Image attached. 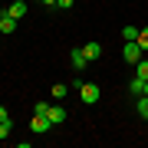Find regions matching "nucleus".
Masks as SVG:
<instances>
[{"label": "nucleus", "mask_w": 148, "mask_h": 148, "mask_svg": "<svg viewBox=\"0 0 148 148\" xmlns=\"http://www.w3.org/2000/svg\"><path fill=\"white\" fill-rule=\"evenodd\" d=\"M86 63H89V59H86V53H82V46L69 53V66H73L76 73H79V69H86Z\"/></svg>", "instance_id": "nucleus-4"}, {"label": "nucleus", "mask_w": 148, "mask_h": 148, "mask_svg": "<svg viewBox=\"0 0 148 148\" xmlns=\"http://www.w3.org/2000/svg\"><path fill=\"white\" fill-rule=\"evenodd\" d=\"M3 10H7V13H10V16H13V20H23V16H27V3H23V0H13V3H10V7H3Z\"/></svg>", "instance_id": "nucleus-5"}, {"label": "nucleus", "mask_w": 148, "mask_h": 148, "mask_svg": "<svg viewBox=\"0 0 148 148\" xmlns=\"http://www.w3.org/2000/svg\"><path fill=\"white\" fill-rule=\"evenodd\" d=\"M138 27H122V40H138Z\"/></svg>", "instance_id": "nucleus-13"}, {"label": "nucleus", "mask_w": 148, "mask_h": 148, "mask_svg": "<svg viewBox=\"0 0 148 148\" xmlns=\"http://www.w3.org/2000/svg\"><path fill=\"white\" fill-rule=\"evenodd\" d=\"M10 132H13V119H3L0 122V138H10Z\"/></svg>", "instance_id": "nucleus-12"}, {"label": "nucleus", "mask_w": 148, "mask_h": 148, "mask_svg": "<svg viewBox=\"0 0 148 148\" xmlns=\"http://www.w3.org/2000/svg\"><path fill=\"white\" fill-rule=\"evenodd\" d=\"M3 119H10V112H7V106H0V122Z\"/></svg>", "instance_id": "nucleus-18"}, {"label": "nucleus", "mask_w": 148, "mask_h": 148, "mask_svg": "<svg viewBox=\"0 0 148 148\" xmlns=\"http://www.w3.org/2000/svg\"><path fill=\"white\" fill-rule=\"evenodd\" d=\"M40 3H43V7H56V0H40Z\"/></svg>", "instance_id": "nucleus-19"}, {"label": "nucleus", "mask_w": 148, "mask_h": 148, "mask_svg": "<svg viewBox=\"0 0 148 148\" xmlns=\"http://www.w3.org/2000/svg\"><path fill=\"white\" fill-rule=\"evenodd\" d=\"M135 76L148 82V59H138V63H135Z\"/></svg>", "instance_id": "nucleus-11"}, {"label": "nucleus", "mask_w": 148, "mask_h": 148, "mask_svg": "<svg viewBox=\"0 0 148 148\" xmlns=\"http://www.w3.org/2000/svg\"><path fill=\"white\" fill-rule=\"evenodd\" d=\"M0 33H16V20L7 10H0Z\"/></svg>", "instance_id": "nucleus-6"}, {"label": "nucleus", "mask_w": 148, "mask_h": 148, "mask_svg": "<svg viewBox=\"0 0 148 148\" xmlns=\"http://www.w3.org/2000/svg\"><path fill=\"white\" fill-rule=\"evenodd\" d=\"M46 115H49V119H53V125H63V122H66V115H69V112H66L63 106H49V112H46Z\"/></svg>", "instance_id": "nucleus-7"}, {"label": "nucleus", "mask_w": 148, "mask_h": 148, "mask_svg": "<svg viewBox=\"0 0 148 148\" xmlns=\"http://www.w3.org/2000/svg\"><path fill=\"white\" fill-rule=\"evenodd\" d=\"M135 109H138V115L148 122V95H135Z\"/></svg>", "instance_id": "nucleus-9"}, {"label": "nucleus", "mask_w": 148, "mask_h": 148, "mask_svg": "<svg viewBox=\"0 0 148 148\" xmlns=\"http://www.w3.org/2000/svg\"><path fill=\"white\" fill-rule=\"evenodd\" d=\"M145 56V49L138 46V40H125V46H122V59H125V63H138V59Z\"/></svg>", "instance_id": "nucleus-1"}, {"label": "nucleus", "mask_w": 148, "mask_h": 148, "mask_svg": "<svg viewBox=\"0 0 148 148\" xmlns=\"http://www.w3.org/2000/svg\"><path fill=\"white\" fill-rule=\"evenodd\" d=\"M79 95H82L86 106H95L102 92H99V86H95V82H79Z\"/></svg>", "instance_id": "nucleus-2"}, {"label": "nucleus", "mask_w": 148, "mask_h": 148, "mask_svg": "<svg viewBox=\"0 0 148 148\" xmlns=\"http://www.w3.org/2000/svg\"><path fill=\"white\" fill-rule=\"evenodd\" d=\"M30 128H33L36 135H43V132H49V128H53V119H49V115H40V112H36V115L30 119Z\"/></svg>", "instance_id": "nucleus-3"}, {"label": "nucleus", "mask_w": 148, "mask_h": 148, "mask_svg": "<svg viewBox=\"0 0 148 148\" xmlns=\"http://www.w3.org/2000/svg\"><path fill=\"white\" fill-rule=\"evenodd\" d=\"M145 95H148V82H145Z\"/></svg>", "instance_id": "nucleus-20"}, {"label": "nucleus", "mask_w": 148, "mask_h": 148, "mask_svg": "<svg viewBox=\"0 0 148 148\" xmlns=\"http://www.w3.org/2000/svg\"><path fill=\"white\" fill-rule=\"evenodd\" d=\"M128 92H132V95H145V79H138V76L128 79Z\"/></svg>", "instance_id": "nucleus-10"}, {"label": "nucleus", "mask_w": 148, "mask_h": 148, "mask_svg": "<svg viewBox=\"0 0 148 148\" xmlns=\"http://www.w3.org/2000/svg\"><path fill=\"white\" fill-rule=\"evenodd\" d=\"M82 53H86V59H99V56H102V46L92 40V43H86V46H82Z\"/></svg>", "instance_id": "nucleus-8"}, {"label": "nucleus", "mask_w": 148, "mask_h": 148, "mask_svg": "<svg viewBox=\"0 0 148 148\" xmlns=\"http://www.w3.org/2000/svg\"><path fill=\"white\" fill-rule=\"evenodd\" d=\"M66 92H69L66 82H56V86H53V99H66Z\"/></svg>", "instance_id": "nucleus-14"}, {"label": "nucleus", "mask_w": 148, "mask_h": 148, "mask_svg": "<svg viewBox=\"0 0 148 148\" xmlns=\"http://www.w3.org/2000/svg\"><path fill=\"white\" fill-rule=\"evenodd\" d=\"M73 3H76V0H56V10H69Z\"/></svg>", "instance_id": "nucleus-17"}, {"label": "nucleus", "mask_w": 148, "mask_h": 148, "mask_svg": "<svg viewBox=\"0 0 148 148\" xmlns=\"http://www.w3.org/2000/svg\"><path fill=\"white\" fill-rule=\"evenodd\" d=\"M33 112H40V115H46V112H49V102H36V106H33Z\"/></svg>", "instance_id": "nucleus-16"}, {"label": "nucleus", "mask_w": 148, "mask_h": 148, "mask_svg": "<svg viewBox=\"0 0 148 148\" xmlns=\"http://www.w3.org/2000/svg\"><path fill=\"white\" fill-rule=\"evenodd\" d=\"M138 46H142V49H145V53H148V27H145L142 33H138Z\"/></svg>", "instance_id": "nucleus-15"}]
</instances>
